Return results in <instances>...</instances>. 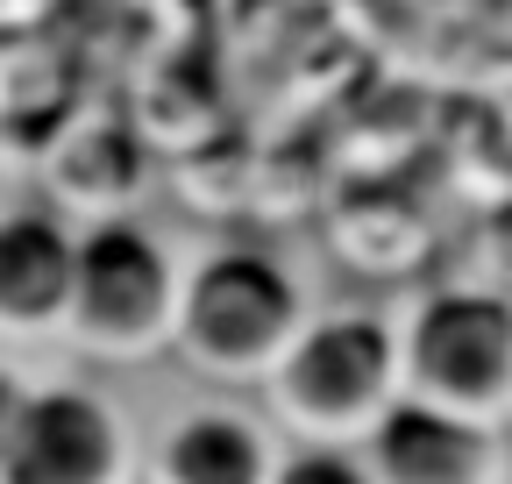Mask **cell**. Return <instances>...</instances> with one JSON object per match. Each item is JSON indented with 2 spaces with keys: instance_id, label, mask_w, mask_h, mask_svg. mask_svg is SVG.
<instances>
[{
  "instance_id": "1",
  "label": "cell",
  "mask_w": 512,
  "mask_h": 484,
  "mask_svg": "<svg viewBox=\"0 0 512 484\" xmlns=\"http://www.w3.org/2000/svg\"><path fill=\"white\" fill-rule=\"evenodd\" d=\"M313 271L299 250L271 235H207L185 250V285H178V328L171 356L200 385H235L256 392L271 363L313 314Z\"/></svg>"
},
{
  "instance_id": "2",
  "label": "cell",
  "mask_w": 512,
  "mask_h": 484,
  "mask_svg": "<svg viewBox=\"0 0 512 484\" xmlns=\"http://www.w3.org/2000/svg\"><path fill=\"white\" fill-rule=\"evenodd\" d=\"M399 392H406L399 299L384 292H320L306 328L256 385L285 442H363Z\"/></svg>"
},
{
  "instance_id": "3",
  "label": "cell",
  "mask_w": 512,
  "mask_h": 484,
  "mask_svg": "<svg viewBox=\"0 0 512 484\" xmlns=\"http://www.w3.org/2000/svg\"><path fill=\"white\" fill-rule=\"evenodd\" d=\"M178 285H185V242L143 207L79 221L64 349L86 363H107V371H143V363L171 356Z\"/></svg>"
},
{
  "instance_id": "4",
  "label": "cell",
  "mask_w": 512,
  "mask_h": 484,
  "mask_svg": "<svg viewBox=\"0 0 512 484\" xmlns=\"http://www.w3.org/2000/svg\"><path fill=\"white\" fill-rule=\"evenodd\" d=\"M406 392L512 428V285L484 271H434L399 292Z\"/></svg>"
},
{
  "instance_id": "5",
  "label": "cell",
  "mask_w": 512,
  "mask_h": 484,
  "mask_svg": "<svg viewBox=\"0 0 512 484\" xmlns=\"http://www.w3.org/2000/svg\"><path fill=\"white\" fill-rule=\"evenodd\" d=\"M143 420L86 371H36L22 428L0 456V484H136Z\"/></svg>"
},
{
  "instance_id": "6",
  "label": "cell",
  "mask_w": 512,
  "mask_h": 484,
  "mask_svg": "<svg viewBox=\"0 0 512 484\" xmlns=\"http://www.w3.org/2000/svg\"><path fill=\"white\" fill-rule=\"evenodd\" d=\"M285 456L278 420L256 392L200 385L171 399L143 428V477L150 484H271Z\"/></svg>"
},
{
  "instance_id": "7",
  "label": "cell",
  "mask_w": 512,
  "mask_h": 484,
  "mask_svg": "<svg viewBox=\"0 0 512 484\" xmlns=\"http://www.w3.org/2000/svg\"><path fill=\"white\" fill-rule=\"evenodd\" d=\"M150 136L136 107H114V100H79L64 114V129L36 150V178H43V200L72 221H100V214H128L143 207L150 186Z\"/></svg>"
},
{
  "instance_id": "8",
  "label": "cell",
  "mask_w": 512,
  "mask_h": 484,
  "mask_svg": "<svg viewBox=\"0 0 512 484\" xmlns=\"http://www.w3.org/2000/svg\"><path fill=\"white\" fill-rule=\"evenodd\" d=\"M377 484H512V428L399 392L363 435Z\"/></svg>"
},
{
  "instance_id": "9",
  "label": "cell",
  "mask_w": 512,
  "mask_h": 484,
  "mask_svg": "<svg viewBox=\"0 0 512 484\" xmlns=\"http://www.w3.org/2000/svg\"><path fill=\"white\" fill-rule=\"evenodd\" d=\"M79 271V221L36 200H0V349L64 342Z\"/></svg>"
},
{
  "instance_id": "10",
  "label": "cell",
  "mask_w": 512,
  "mask_h": 484,
  "mask_svg": "<svg viewBox=\"0 0 512 484\" xmlns=\"http://www.w3.org/2000/svg\"><path fill=\"white\" fill-rule=\"evenodd\" d=\"M86 100L79 43L64 36H8L0 43V136L29 157L64 129V114Z\"/></svg>"
},
{
  "instance_id": "11",
  "label": "cell",
  "mask_w": 512,
  "mask_h": 484,
  "mask_svg": "<svg viewBox=\"0 0 512 484\" xmlns=\"http://www.w3.org/2000/svg\"><path fill=\"white\" fill-rule=\"evenodd\" d=\"M271 484H377L363 442H285Z\"/></svg>"
},
{
  "instance_id": "12",
  "label": "cell",
  "mask_w": 512,
  "mask_h": 484,
  "mask_svg": "<svg viewBox=\"0 0 512 484\" xmlns=\"http://www.w3.org/2000/svg\"><path fill=\"white\" fill-rule=\"evenodd\" d=\"M29 392H36V371H29L15 349H0V456H8V442H15V428H22Z\"/></svg>"
},
{
  "instance_id": "13",
  "label": "cell",
  "mask_w": 512,
  "mask_h": 484,
  "mask_svg": "<svg viewBox=\"0 0 512 484\" xmlns=\"http://www.w3.org/2000/svg\"><path fill=\"white\" fill-rule=\"evenodd\" d=\"M136 484H150V477H136Z\"/></svg>"
}]
</instances>
